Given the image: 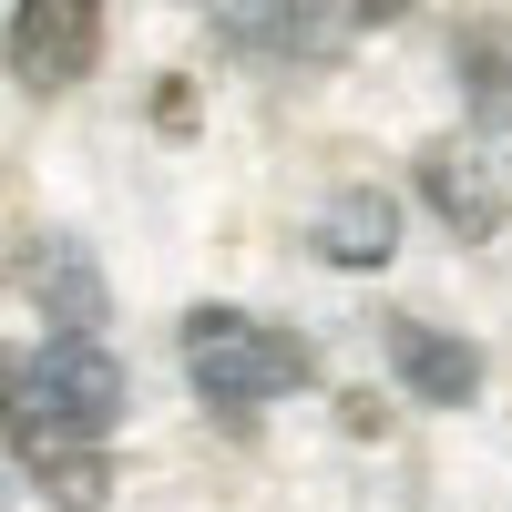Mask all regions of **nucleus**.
Instances as JSON below:
<instances>
[{
  "label": "nucleus",
  "instance_id": "f257e3e1",
  "mask_svg": "<svg viewBox=\"0 0 512 512\" xmlns=\"http://www.w3.org/2000/svg\"><path fill=\"white\" fill-rule=\"evenodd\" d=\"M175 349H185V379L216 420H256L267 400H287L308 379V338H287L267 318H246V308H185Z\"/></svg>",
  "mask_w": 512,
  "mask_h": 512
},
{
  "label": "nucleus",
  "instance_id": "0eeeda50",
  "mask_svg": "<svg viewBox=\"0 0 512 512\" xmlns=\"http://www.w3.org/2000/svg\"><path fill=\"white\" fill-rule=\"evenodd\" d=\"M318 256H328V267H390V256H400V205L379 185L328 195L318 205Z\"/></svg>",
  "mask_w": 512,
  "mask_h": 512
},
{
  "label": "nucleus",
  "instance_id": "9b49d317",
  "mask_svg": "<svg viewBox=\"0 0 512 512\" xmlns=\"http://www.w3.org/2000/svg\"><path fill=\"white\" fill-rule=\"evenodd\" d=\"M277 11H297V21H308V11H318V0H277Z\"/></svg>",
  "mask_w": 512,
  "mask_h": 512
},
{
  "label": "nucleus",
  "instance_id": "1a4fd4ad",
  "mask_svg": "<svg viewBox=\"0 0 512 512\" xmlns=\"http://www.w3.org/2000/svg\"><path fill=\"white\" fill-rule=\"evenodd\" d=\"M451 62H461V103H472V134L512 154V31L472 21V31H461V52H451Z\"/></svg>",
  "mask_w": 512,
  "mask_h": 512
},
{
  "label": "nucleus",
  "instance_id": "20e7f679",
  "mask_svg": "<svg viewBox=\"0 0 512 512\" xmlns=\"http://www.w3.org/2000/svg\"><path fill=\"white\" fill-rule=\"evenodd\" d=\"M31 379H41V400H52L82 441H113V420H123V359L103 349V328H52L31 349Z\"/></svg>",
  "mask_w": 512,
  "mask_h": 512
},
{
  "label": "nucleus",
  "instance_id": "7ed1b4c3",
  "mask_svg": "<svg viewBox=\"0 0 512 512\" xmlns=\"http://www.w3.org/2000/svg\"><path fill=\"white\" fill-rule=\"evenodd\" d=\"M11 72L31 93H72L103 62V0H11Z\"/></svg>",
  "mask_w": 512,
  "mask_h": 512
},
{
  "label": "nucleus",
  "instance_id": "9d476101",
  "mask_svg": "<svg viewBox=\"0 0 512 512\" xmlns=\"http://www.w3.org/2000/svg\"><path fill=\"white\" fill-rule=\"evenodd\" d=\"M410 11V0H359V21H400Z\"/></svg>",
  "mask_w": 512,
  "mask_h": 512
},
{
  "label": "nucleus",
  "instance_id": "423d86ee",
  "mask_svg": "<svg viewBox=\"0 0 512 512\" xmlns=\"http://www.w3.org/2000/svg\"><path fill=\"white\" fill-rule=\"evenodd\" d=\"M21 287L41 297V318H52V328H103V318H113L103 267H93L72 236H41V246H31V267H21Z\"/></svg>",
  "mask_w": 512,
  "mask_h": 512
},
{
  "label": "nucleus",
  "instance_id": "f8f14e48",
  "mask_svg": "<svg viewBox=\"0 0 512 512\" xmlns=\"http://www.w3.org/2000/svg\"><path fill=\"white\" fill-rule=\"evenodd\" d=\"M0 512H21V502H11V482H0Z\"/></svg>",
  "mask_w": 512,
  "mask_h": 512
},
{
  "label": "nucleus",
  "instance_id": "6e6552de",
  "mask_svg": "<svg viewBox=\"0 0 512 512\" xmlns=\"http://www.w3.org/2000/svg\"><path fill=\"white\" fill-rule=\"evenodd\" d=\"M420 195H431V216H441L451 236H492V226H502V185H492V164L461 154V144H431V154H420Z\"/></svg>",
  "mask_w": 512,
  "mask_h": 512
},
{
  "label": "nucleus",
  "instance_id": "f03ea898",
  "mask_svg": "<svg viewBox=\"0 0 512 512\" xmlns=\"http://www.w3.org/2000/svg\"><path fill=\"white\" fill-rule=\"evenodd\" d=\"M0 441H11V461L52 492L62 512H93L103 502V441H82L72 420L41 400V379H31V349H0Z\"/></svg>",
  "mask_w": 512,
  "mask_h": 512
},
{
  "label": "nucleus",
  "instance_id": "39448f33",
  "mask_svg": "<svg viewBox=\"0 0 512 512\" xmlns=\"http://www.w3.org/2000/svg\"><path fill=\"white\" fill-rule=\"evenodd\" d=\"M390 369H400V390L431 400V410L482 400V349L451 338V328H431V318H390Z\"/></svg>",
  "mask_w": 512,
  "mask_h": 512
}]
</instances>
